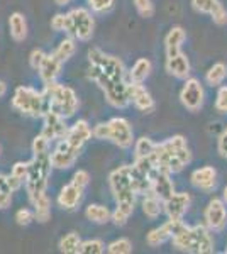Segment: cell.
I'll return each instance as SVG.
<instances>
[{
    "mask_svg": "<svg viewBox=\"0 0 227 254\" xmlns=\"http://www.w3.org/2000/svg\"><path fill=\"white\" fill-rule=\"evenodd\" d=\"M93 137L102 139V141H110L121 149H129L134 144V134L131 129L129 122L122 117H114L109 122L97 124L92 129Z\"/></svg>",
    "mask_w": 227,
    "mask_h": 254,
    "instance_id": "8992f818",
    "label": "cell"
},
{
    "mask_svg": "<svg viewBox=\"0 0 227 254\" xmlns=\"http://www.w3.org/2000/svg\"><path fill=\"white\" fill-rule=\"evenodd\" d=\"M15 220H17L19 225H29L34 220V214L29 208H20V210H17V214H15Z\"/></svg>",
    "mask_w": 227,
    "mask_h": 254,
    "instance_id": "ee69618b",
    "label": "cell"
},
{
    "mask_svg": "<svg viewBox=\"0 0 227 254\" xmlns=\"http://www.w3.org/2000/svg\"><path fill=\"white\" fill-rule=\"evenodd\" d=\"M32 207H34V219L38 222H48L51 217V202H49L48 195H41L36 200H32Z\"/></svg>",
    "mask_w": 227,
    "mask_h": 254,
    "instance_id": "f1b7e54d",
    "label": "cell"
},
{
    "mask_svg": "<svg viewBox=\"0 0 227 254\" xmlns=\"http://www.w3.org/2000/svg\"><path fill=\"white\" fill-rule=\"evenodd\" d=\"M226 76H227V66L224 63H216L205 73V81H207V85H210V87H219V85L224 83Z\"/></svg>",
    "mask_w": 227,
    "mask_h": 254,
    "instance_id": "f546056e",
    "label": "cell"
},
{
    "mask_svg": "<svg viewBox=\"0 0 227 254\" xmlns=\"http://www.w3.org/2000/svg\"><path fill=\"white\" fill-rule=\"evenodd\" d=\"M61 61L56 58L55 53H51V55H46L43 60V63H41L39 66V76L41 80H43L44 85L51 83V81H56V76L60 75V69H61Z\"/></svg>",
    "mask_w": 227,
    "mask_h": 254,
    "instance_id": "44dd1931",
    "label": "cell"
},
{
    "mask_svg": "<svg viewBox=\"0 0 227 254\" xmlns=\"http://www.w3.org/2000/svg\"><path fill=\"white\" fill-rule=\"evenodd\" d=\"M12 193H14V190L9 185V178L5 175H0V210L10 205Z\"/></svg>",
    "mask_w": 227,
    "mask_h": 254,
    "instance_id": "e575fe53",
    "label": "cell"
},
{
    "mask_svg": "<svg viewBox=\"0 0 227 254\" xmlns=\"http://www.w3.org/2000/svg\"><path fill=\"white\" fill-rule=\"evenodd\" d=\"M55 2L58 3V5H67V3H70L72 0H55Z\"/></svg>",
    "mask_w": 227,
    "mask_h": 254,
    "instance_id": "681fc988",
    "label": "cell"
},
{
    "mask_svg": "<svg viewBox=\"0 0 227 254\" xmlns=\"http://www.w3.org/2000/svg\"><path fill=\"white\" fill-rule=\"evenodd\" d=\"M107 251L110 254H129L133 251V244H131L129 239L122 237V239H117V241H114V243H110Z\"/></svg>",
    "mask_w": 227,
    "mask_h": 254,
    "instance_id": "8d00e7d4",
    "label": "cell"
},
{
    "mask_svg": "<svg viewBox=\"0 0 227 254\" xmlns=\"http://www.w3.org/2000/svg\"><path fill=\"white\" fill-rule=\"evenodd\" d=\"M171 220V219H170ZM171 243L176 249L195 254L214 253V239L204 225L183 224V220H173Z\"/></svg>",
    "mask_w": 227,
    "mask_h": 254,
    "instance_id": "3957f363",
    "label": "cell"
},
{
    "mask_svg": "<svg viewBox=\"0 0 227 254\" xmlns=\"http://www.w3.org/2000/svg\"><path fill=\"white\" fill-rule=\"evenodd\" d=\"M127 93H129V100L133 102L134 107L138 110H141L144 114H151L152 110H154L156 107L154 100H152L151 93L148 92L143 83L129 81V83H127Z\"/></svg>",
    "mask_w": 227,
    "mask_h": 254,
    "instance_id": "4fadbf2b",
    "label": "cell"
},
{
    "mask_svg": "<svg viewBox=\"0 0 227 254\" xmlns=\"http://www.w3.org/2000/svg\"><path fill=\"white\" fill-rule=\"evenodd\" d=\"M216 109L217 112L227 114V87H221L216 97Z\"/></svg>",
    "mask_w": 227,
    "mask_h": 254,
    "instance_id": "b9f144b4",
    "label": "cell"
},
{
    "mask_svg": "<svg viewBox=\"0 0 227 254\" xmlns=\"http://www.w3.org/2000/svg\"><path fill=\"white\" fill-rule=\"evenodd\" d=\"M44 127H43V136L49 139V141H55V139H63L65 136L68 134V129L70 127L67 126V119L58 116V114L51 112V110H48L46 114H44Z\"/></svg>",
    "mask_w": 227,
    "mask_h": 254,
    "instance_id": "9a60e30c",
    "label": "cell"
},
{
    "mask_svg": "<svg viewBox=\"0 0 227 254\" xmlns=\"http://www.w3.org/2000/svg\"><path fill=\"white\" fill-rule=\"evenodd\" d=\"M219 0H192V5L193 9L197 12H200V14H209L214 10V7L217 5Z\"/></svg>",
    "mask_w": 227,
    "mask_h": 254,
    "instance_id": "ab89813d",
    "label": "cell"
},
{
    "mask_svg": "<svg viewBox=\"0 0 227 254\" xmlns=\"http://www.w3.org/2000/svg\"><path fill=\"white\" fill-rule=\"evenodd\" d=\"M134 5L141 17L150 19L154 15V3H152L151 0H134Z\"/></svg>",
    "mask_w": 227,
    "mask_h": 254,
    "instance_id": "f35d334b",
    "label": "cell"
},
{
    "mask_svg": "<svg viewBox=\"0 0 227 254\" xmlns=\"http://www.w3.org/2000/svg\"><path fill=\"white\" fill-rule=\"evenodd\" d=\"M49 151V139H46L43 134H39L38 137H34L32 141V154H38V153H46Z\"/></svg>",
    "mask_w": 227,
    "mask_h": 254,
    "instance_id": "7bdbcfd3",
    "label": "cell"
},
{
    "mask_svg": "<svg viewBox=\"0 0 227 254\" xmlns=\"http://www.w3.org/2000/svg\"><path fill=\"white\" fill-rule=\"evenodd\" d=\"M222 200H224V203L227 205V187L224 188V193H222Z\"/></svg>",
    "mask_w": 227,
    "mask_h": 254,
    "instance_id": "f907efd6",
    "label": "cell"
},
{
    "mask_svg": "<svg viewBox=\"0 0 227 254\" xmlns=\"http://www.w3.org/2000/svg\"><path fill=\"white\" fill-rule=\"evenodd\" d=\"M210 17H212V20L217 24V26H224V24H227V10L224 9V5H222L221 2H217V5L214 7L212 12H210Z\"/></svg>",
    "mask_w": 227,
    "mask_h": 254,
    "instance_id": "60d3db41",
    "label": "cell"
},
{
    "mask_svg": "<svg viewBox=\"0 0 227 254\" xmlns=\"http://www.w3.org/2000/svg\"><path fill=\"white\" fill-rule=\"evenodd\" d=\"M43 95H44V102H46V112L51 110V112H55L65 119L72 117L78 110V105H80L76 93L70 87L60 85L56 81L44 85Z\"/></svg>",
    "mask_w": 227,
    "mask_h": 254,
    "instance_id": "277c9868",
    "label": "cell"
},
{
    "mask_svg": "<svg viewBox=\"0 0 227 254\" xmlns=\"http://www.w3.org/2000/svg\"><path fill=\"white\" fill-rule=\"evenodd\" d=\"M114 0H88V5L93 12H105L112 7Z\"/></svg>",
    "mask_w": 227,
    "mask_h": 254,
    "instance_id": "f6af8a7d",
    "label": "cell"
},
{
    "mask_svg": "<svg viewBox=\"0 0 227 254\" xmlns=\"http://www.w3.org/2000/svg\"><path fill=\"white\" fill-rule=\"evenodd\" d=\"M226 253H227V248H226Z\"/></svg>",
    "mask_w": 227,
    "mask_h": 254,
    "instance_id": "816d5d0a",
    "label": "cell"
},
{
    "mask_svg": "<svg viewBox=\"0 0 227 254\" xmlns=\"http://www.w3.org/2000/svg\"><path fill=\"white\" fill-rule=\"evenodd\" d=\"M154 168L166 173H180L192 161V151L187 146V139L183 136H173L166 141L159 142L151 154Z\"/></svg>",
    "mask_w": 227,
    "mask_h": 254,
    "instance_id": "7a4b0ae2",
    "label": "cell"
},
{
    "mask_svg": "<svg viewBox=\"0 0 227 254\" xmlns=\"http://www.w3.org/2000/svg\"><path fill=\"white\" fill-rule=\"evenodd\" d=\"M109 185L114 193L115 203L129 202L136 203V191L133 188V176H131V165L119 166L109 176Z\"/></svg>",
    "mask_w": 227,
    "mask_h": 254,
    "instance_id": "ba28073f",
    "label": "cell"
},
{
    "mask_svg": "<svg viewBox=\"0 0 227 254\" xmlns=\"http://www.w3.org/2000/svg\"><path fill=\"white\" fill-rule=\"evenodd\" d=\"M70 20H72V38L78 41H88L93 36V17L86 9H73L70 12Z\"/></svg>",
    "mask_w": 227,
    "mask_h": 254,
    "instance_id": "9c48e42d",
    "label": "cell"
},
{
    "mask_svg": "<svg viewBox=\"0 0 227 254\" xmlns=\"http://www.w3.org/2000/svg\"><path fill=\"white\" fill-rule=\"evenodd\" d=\"M9 29L14 41H24L27 38V22L20 12H14L9 17Z\"/></svg>",
    "mask_w": 227,
    "mask_h": 254,
    "instance_id": "d4e9b609",
    "label": "cell"
},
{
    "mask_svg": "<svg viewBox=\"0 0 227 254\" xmlns=\"http://www.w3.org/2000/svg\"><path fill=\"white\" fill-rule=\"evenodd\" d=\"M5 93H7V85L3 83L2 80H0V98H2L3 95H5Z\"/></svg>",
    "mask_w": 227,
    "mask_h": 254,
    "instance_id": "c3c4849f",
    "label": "cell"
},
{
    "mask_svg": "<svg viewBox=\"0 0 227 254\" xmlns=\"http://www.w3.org/2000/svg\"><path fill=\"white\" fill-rule=\"evenodd\" d=\"M51 27L58 32H67L72 36V20H70L68 14H58L51 19Z\"/></svg>",
    "mask_w": 227,
    "mask_h": 254,
    "instance_id": "d590c367",
    "label": "cell"
},
{
    "mask_svg": "<svg viewBox=\"0 0 227 254\" xmlns=\"http://www.w3.org/2000/svg\"><path fill=\"white\" fill-rule=\"evenodd\" d=\"M205 225L209 231L221 232L227 225V208L224 200L212 198L205 208Z\"/></svg>",
    "mask_w": 227,
    "mask_h": 254,
    "instance_id": "8fae6325",
    "label": "cell"
},
{
    "mask_svg": "<svg viewBox=\"0 0 227 254\" xmlns=\"http://www.w3.org/2000/svg\"><path fill=\"white\" fill-rule=\"evenodd\" d=\"M143 212L146 217H150V219H158V217L163 214V200L158 198L154 193H146L143 200Z\"/></svg>",
    "mask_w": 227,
    "mask_h": 254,
    "instance_id": "4316f807",
    "label": "cell"
},
{
    "mask_svg": "<svg viewBox=\"0 0 227 254\" xmlns=\"http://www.w3.org/2000/svg\"><path fill=\"white\" fill-rule=\"evenodd\" d=\"M53 170L51 153H38L29 161V175L26 180V190L29 200H36L38 196L46 193V187Z\"/></svg>",
    "mask_w": 227,
    "mask_h": 254,
    "instance_id": "5b68a950",
    "label": "cell"
},
{
    "mask_svg": "<svg viewBox=\"0 0 227 254\" xmlns=\"http://www.w3.org/2000/svg\"><path fill=\"white\" fill-rule=\"evenodd\" d=\"M150 73H151V61L146 58H139L129 71V81L143 83V81L150 76Z\"/></svg>",
    "mask_w": 227,
    "mask_h": 254,
    "instance_id": "83f0119b",
    "label": "cell"
},
{
    "mask_svg": "<svg viewBox=\"0 0 227 254\" xmlns=\"http://www.w3.org/2000/svg\"><path fill=\"white\" fill-rule=\"evenodd\" d=\"M88 78L93 80L100 87L102 92H107L119 83H124L126 69H124L122 61L115 56L105 55L98 48L88 49Z\"/></svg>",
    "mask_w": 227,
    "mask_h": 254,
    "instance_id": "6da1fadb",
    "label": "cell"
},
{
    "mask_svg": "<svg viewBox=\"0 0 227 254\" xmlns=\"http://www.w3.org/2000/svg\"><path fill=\"white\" fill-rule=\"evenodd\" d=\"M81 254H102L104 253V243L98 239H88L80 246Z\"/></svg>",
    "mask_w": 227,
    "mask_h": 254,
    "instance_id": "74e56055",
    "label": "cell"
},
{
    "mask_svg": "<svg viewBox=\"0 0 227 254\" xmlns=\"http://www.w3.org/2000/svg\"><path fill=\"white\" fill-rule=\"evenodd\" d=\"M85 188L81 185H78L76 182H70L67 187L61 188L60 195H58V203H60L61 208H67V210H73L81 200V195H83Z\"/></svg>",
    "mask_w": 227,
    "mask_h": 254,
    "instance_id": "d6986e66",
    "label": "cell"
},
{
    "mask_svg": "<svg viewBox=\"0 0 227 254\" xmlns=\"http://www.w3.org/2000/svg\"><path fill=\"white\" fill-rule=\"evenodd\" d=\"M12 107L24 116L43 117L46 112V102H44L43 92H38L31 87H19L15 88L12 97Z\"/></svg>",
    "mask_w": 227,
    "mask_h": 254,
    "instance_id": "52a82bcc",
    "label": "cell"
},
{
    "mask_svg": "<svg viewBox=\"0 0 227 254\" xmlns=\"http://www.w3.org/2000/svg\"><path fill=\"white\" fill-rule=\"evenodd\" d=\"M190 202H192V198H190L188 193H185V191L176 193L175 191L170 198H166L163 202V210L168 215V219L183 220V215L187 214L190 208Z\"/></svg>",
    "mask_w": 227,
    "mask_h": 254,
    "instance_id": "5bb4252c",
    "label": "cell"
},
{
    "mask_svg": "<svg viewBox=\"0 0 227 254\" xmlns=\"http://www.w3.org/2000/svg\"><path fill=\"white\" fill-rule=\"evenodd\" d=\"M134 205L136 203H129V202H119L115 210L112 212V222L115 225H124L129 220V217L133 215L134 212Z\"/></svg>",
    "mask_w": 227,
    "mask_h": 254,
    "instance_id": "4dcf8cb0",
    "label": "cell"
},
{
    "mask_svg": "<svg viewBox=\"0 0 227 254\" xmlns=\"http://www.w3.org/2000/svg\"><path fill=\"white\" fill-rule=\"evenodd\" d=\"M173 236V220L168 219V222H164L159 227L152 229V231L148 234L146 243L151 246V248H158V246L164 244L166 241H170Z\"/></svg>",
    "mask_w": 227,
    "mask_h": 254,
    "instance_id": "603a6c76",
    "label": "cell"
},
{
    "mask_svg": "<svg viewBox=\"0 0 227 254\" xmlns=\"http://www.w3.org/2000/svg\"><path fill=\"white\" fill-rule=\"evenodd\" d=\"M217 149H219V153H221V156L227 159V129H224V132H222L221 137H219Z\"/></svg>",
    "mask_w": 227,
    "mask_h": 254,
    "instance_id": "7dc6e473",
    "label": "cell"
},
{
    "mask_svg": "<svg viewBox=\"0 0 227 254\" xmlns=\"http://www.w3.org/2000/svg\"><path fill=\"white\" fill-rule=\"evenodd\" d=\"M78 156H80V151L75 149L73 146H70L67 139H60V142H58V146L55 147V151L51 153L53 168H58V170L72 168L75 165Z\"/></svg>",
    "mask_w": 227,
    "mask_h": 254,
    "instance_id": "7c38bea8",
    "label": "cell"
},
{
    "mask_svg": "<svg viewBox=\"0 0 227 254\" xmlns=\"http://www.w3.org/2000/svg\"><path fill=\"white\" fill-rule=\"evenodd\" d=\"M85 215H86V219L93 224H107L112 220V212L105 205H98V203H93V205L86 207Z\"/></svg>",
    "mask_w": 227,
    "mask_h": 254,
    "instance_id": "484cf974",
    "label": "cell"
},
{
    "mask_svg": "<svg viewBox=\"0 0 227 254\" xmlns=\"http://www.w3.org/2000/svg\"><path fill=\"white\" fill-rule=\"evenodd\" d=\"M93 136L92 129H90L88 122L86 121H78L68 129V134L63 139H67L68 144L73 146L75 149L81 151V147L85 146V142Z\"/></svg>",
    "mask_w": 227,
    "mask_h": 254,
    "instance_id": "ac0fdd59",
    "label": "cell"
},
{
    "mask_svg": "<svg viewBox=\"0 0 227 254\" xmlns=\"http://www.w3.org/2000/svg\"><path fill=\"white\" fill-rule=\"evenodd\" d=\"M44 56H46V53L44 51H41V49H34V51L31 53V56H29V63H31V66L34 69H39Z\"/></svg>",
    "mask_w": 227,
    "mask_h": 254,
    "instance_id": "bcb514c9",
    "label": "cell"
},
{
    "mask_svg": "<svg viewBox=\"0 0 227 254\" xmlns=\"http://www.w3.org/2000/svg\"><path fill=\"white\" fill-rule=\"evenodd\" d=\"M190 61L187 58V55L178 53L175 56H166V71L173 75L175 78L180 80H187L190 76Z\"/></svg>",
    "mask_w": 227,
    "mask_h": 254,
    "instance_id": "ffe728a7",
    "label": "cell"
},
{
    "mask_svg": "<svg viewBox=\"0 0 227 254\" xmlns=\"http://www.w3.org/2000/svg\"><path fill=\"white\" fill-rule=\"evenodd\" d=\"M27 175H29V161L24 163V161H19L12 166V171L10 175L7 176L9 178V185L14 191H17L20 187L26 185V180H27Z\"/></svg>",
    "mask_w": 227,
    "mask_h": 254,
    "instance_id": "cb8c5ba5",
    "label": "cell"
},
{
    "mask_svg": "<svg viewBox=\"0 0 227 254\" xmlns=\"http://www.w3.org/2000/svg\"><path fill=\"white\" fill-rule=\"evenodd\" d=\"M187 39V32L183 27L175 26L171 27L170 32L164 38V46H166V56H175L181 51V44Z\"/></svg>",
    "mask_w": 227,
    "mask_h": 254,
    "instance_id": "7402d4cb",
    "label": "cell"
},
{
    "mask_svg": "<svg viewBox=\"0 0 227 254\" xmlns=\"http://www.w3.org/2000/svg\"><path fill=\"white\" fill-rule=\"evenodd\" d=\"M75 49H76L75 38L68 36V38H65L60 44H58V48L55 49V56L61 61V63H65V61H68L70 58H72L73 53H75Z\"/></svg>",
    "mask_w": 227,
    "mask_h": 254,
    "instance_id": "1f68e13d",
    "label": "cell"
},
{
    "mask_svg": "<svg viewBox=\"0 0 227 254\" xmlns=\"http://www.w3.org/2000/svg\"><path fill=\"white\" fill-rule=\"evenodd\" d=\"M80 246H81V239L76 232H70V234L63 236L60 241V251L67 253V254H75L80 253Z\"/></svg>",
    "mask_w": 227,
    "mask_h": 254,
    "instance_id": "d6a6232c",
    "label": "cell"
},
{
    "mask_svg": "<svg viewBox=\"0 0 227 254\" xmlns=\"http://www.w3.org/2000/svg\"><path fill=\"white\" fill-rule=\"evenodd\" d=\"M180 100L183 104V107L190 110V112L200 110L205 102V92L200 81L197 78H187L180 92Z\"/></svg>",
    "mask_w": 227,
    "mask_h": 254,
    "instance_id": "30bf717a",
    "label": "cell"
},
{
    "mask_svg": "<svg viewBox=\"0 0 227 254\" xmlns=\"http://www.w3.org/2000/svg\"><path fill=\"white\" fill-rule=\"evenodd\" d=\"M154 147H156V142L151 141L150 137H141L136 141L134 144V158L139 159V158H148L154 153Z\"/></svg>",
    "mask_w": 227,
    "mask_h": 254,
    "instance_id": "836d02e7",
    "label": "cell"
},
{
    "mask_svg": "<svg viewBox=\"0 0 227 254\" xmlns=\"http://www.w3.org/2000/svg\"><path fill=\"white\" fill-rule=\"evenodd\" d=\"M190 182L197 190L202 191H214L217 187V171L214 166H204L195 170L190 176Z\"/></svg>",
    "mask_w": 227,
    "mask_h": 254,
    "instance_id": "e0dca14e",
    "label": "cell"
},
{
    "mask_svg": "<svg viewBox=\"0 0 227 254\" xmlns=\"http://www.w3.org/2000/svg\"><path fill=\"white\" fill-rule=\"evenodd\" d=\"M151 193H154L163 202L175 193V185L170 180V173L158 170V168L151 171Z\"/></svg>",
    "mask_w": 227,
    "mask_h": 254,
    "instance_id": "2e32d148",
    "label": "cell"
}]
</instances>
